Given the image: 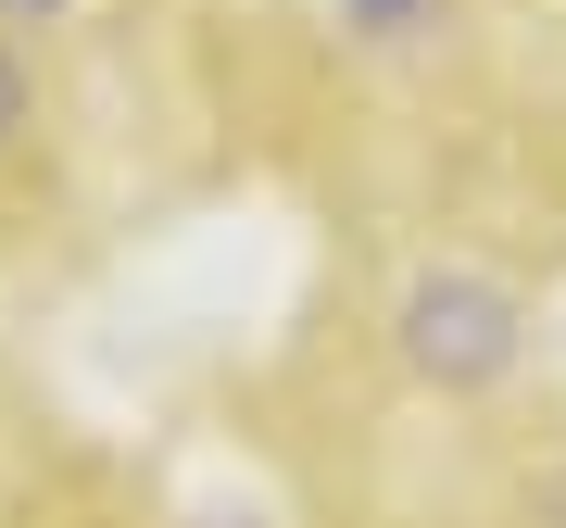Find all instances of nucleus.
Returning <instances> with one entry per match:
<instances>
[{"instance_id":"1","label":"nucleus","mask_w":566,"mask_h":528,"mask_svg":"<svg viewBox=\"0 0 566 528\" xmlns=\"http://www.w3.org/2000/svg\"><path fill=\"white\" fill-rule=\"evenodd\" d=\"M390 352H403L428 390H504L528 366V303H516V277H491V264L428 252L403 277V303H390Z\"/></svg>"},{"instance_id":"2","label":"nucleus","mask_w":566,"mask_h":528,"mask_svg":"<svg viewBox=\"0 0 566 528\" xmlns=\"http://www.w3.org/2000/svg\"><path fill=\"white\" fill-rule=\"evenodd\" d=\"M340 25H353L365 51H428L453 25V0H340Z\"/></svg>"},{"instance_id":"3","label":"nucleus","mask_w":566,"mask_h":528,"mask_svg":"<svg viewBox=\"0 0 566 528\" xmlns=\"http://www.w3.org/2000/svg\"><path fill=\"white\" fill-rule=\"evenodd\" d=\"M25 114H39V102H25V63L0 51V151H13V126H25Z\"/></svg>"},{"instance_id":"4","label":"nucleus","mask_w":566,"mask_h":528,"mask_svg":"<svg viewBox=\"0 0 566 528\" xmlns=\"http://www.w3.org/2000/svg\"><path fill=\"white\" fill-rule=\"evenodd\" d=\"M76 13V0H0V25H25V39H39V25H63Z\"/></svg>"}]
</instances>
